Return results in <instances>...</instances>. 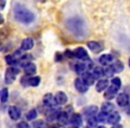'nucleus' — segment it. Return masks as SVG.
<instances>
[{"label":"nucleus","mask_w":130,"mask_h":128,"mask_svg":"<svg viewBox=\"0 0 130 128\" xmlns=\"http://www.w3.org/2000/svg\"><path fill=\"white\" fill-rule=\"evenodd\" d=\"M66 27L70 32L78 39H83L87 35V27L85 22L78 16L68 19L66 22Z\"/></svg>","instance_id":"obj_1"},{"label":"nucleus","mask_w":130,"mask_h":128,"mask_svg":"<svg viewBox=\"0 0 130 128\" xmlns=\"http://www.w3.org/2000/svg\"><path fill=\"white\" fill-rule=\"evenodd\" d=\"M8 96H9V93H8V89L6 87L2 89V91L0 92V101L2 103H5L7 101Z\"/></svg>","instance_id":"obj_27"},{"label":"nucleus","mask_w":130,"mask_h":128,"mask_svg":"<svg viewBox=\"0 0 130 128\" xmlns=\"http://www.w3.org/2000/svg\"><path fill=\"white\" fill-rule=\"evenodd\" d=\"M13 16L17 22L23 24L32 23L36 18L34 13L21 3H16L13 6Z\"/></svg>","instance_id":"obj_2"},{"label":"nucleus","mask_w":130,"mask_h":128,"mask_svg":"<svg viewBox=\"0 0 130 128\" xmlns=\"http://www.w3.org/2000/svg\"><path fill=\"white\" fill-rule=\"evenodd\" d=\"M108 86H109V80L101 78V79L98 80V82L96 83L95 90H96V92H98V93H102L106 90V88Z\"/></svg>","instance_id":"obj_21"},{"label":"nucleus","mask_w":130,"mask_h":128,"mask_svg":"<svg viewBox=\"0 0 130 128\" xmlns=\"http://www.w3.org/2000/svg\"><path fill=\"white\" fill-rule=\"evenodd\" d=\"M64 55L66 56L67 58L72 59V58H74V52H73L72 51L70 50V49H67V50L64 52Z\"/></svg>","instance_id":"obj_36"},{"label":"nucleus","mask_w":130,"mask_h":128,"mask_svg":"<svg viewBox=\"0 0 130 128\" xmlns=\"http://www.w3.org/2000/svg\"><path fill=\"white\" fill-rule=\"evenodd\" d=\"M73 52H74V57L78 58V59L80 60V61H87L90 60L89 59V55H88L87 51L82 46L77 47Z\"/></svg>","instance_id":"obj_5"},{"label":"nucleus","mask_w":130,"mask_h":128,"mask_svg":"<svg viewBox=\"0 0 130 128\" xmlns=\"http://www.w3.org/2000/svg\"><path fill=\"white\" fill-rule=\"evenodd\" d=\"M69 121L73 127L78 128L82 124V117L80 114L74 113V114H72L71 118H69Z\"/></svg>","instance_id":"obj_11"},{"label":"nucleus","mask_w":130,"mask_h":128,"mask_svg":"<svg viewBox=\"0 0 130 128\" xmlns=\"http://www.w3.org/2000/svg\"><path fill=\"white\" fill-rule=\"evenodd\" d=\"M114 61V56L110 53H105L100 56L99 58V63L103 66H108L111 64Z\"/></svg>","instance_id":"obj_12"},{"label":"nucleus","mask_w":130,"mask_h":128,"mask_svg":"<svg viewBox=\"0 0 130 128\" xmlns=\"http://www.w3.org/2000/svg\"><path fill=\"white\" fill-rule=\"evenodd\" d=\"M92 64L93 63L90 61L89 64L86 62H78L75 65V71H76L78 74H83L84 72H86V70L88 69L92 68Z\"/></svg>","instance_id":"obj_13"},{"label":"nucleus","mask_w":130,"mask_h":128,"mask_svg":"<svg viewBox=\"0 0 130 128\" xmlns=\"http://www.w3.org/2000/svg\"><path fill=\"white\" fill-rule=\"evenodd\" d=\"M111 84L120 88V87H121V80H120V78H112V79H111Z\"/></svg>","instance_id":"obj_34"},{"label":"nucleus","mask_w":130,"mask_h":128,"mask_svg":"<svg viewBox=\"0 0 130 128\" xmlns=\"http://www.w3.org/2000/svg\"><path fill=\"white\" fill-rule=\"evenodd\" d=\"M119 87L116 86L114 85H110V86H108L106 88V91L104 93V98L108 101H110V100L114 99V98L117 96V94H119Z\"/></svg>","instance_id":"obj_4"},{"label":"nucleus","mask_w":130,"mask_h":128,"mask_svg":"<svg viewBox=\"0 0 130 128\" xmlns=\"http://www.w3.org/2000/svg\"><path fill=\"white\" fill-rule=\"evenodd\" d=\"M121 119V117H120V114L119 113L118 111H115L113 110L112 112H110V114H108L107 116V118H106V121L108 124H119V122L120 121Z\"/></svg>","instance_id":"obj_9"},{"label":"nucleus","mask_w":130,"mask_h":128,"mask_svg":"<svg viewBox=\"0 0 130 128\" xmlns=\"http://www.w3.org/2000/svg\"><path fill=\"white\" fill-rule=\"evenodd\" d=\"M4 17H3V15L1 14V13H0V25H1V24H3L4 23Z\"/></svg>","instance_id":"obj_40"},{"label":"nucleus","mask_w":130,"mask_h":128,"mask_svg":"<svg viewBox=\"0 0 130 128\" xmlns=\"http://www.w3.org/2000/svg\"><path fill=\"white\" fill-rule=\"evenodd\" d=\"M33 126L34 128H48V124L45 121L42 119H38L33 122Z\"/></svg>","instance_id":"obj_28"},{"label":"nucleus","mask_w":130,"mask_h":128,"mask_svg":"<svg viewBox=\"0 0 130 128\" xmlns=\"http://www.w3.org/2000/svg\"><path fill=\"white\" fill-rule=\"evenodd\" d=\"M96 128H106L104 125H99V126H96Z\"/></svg>","instance_id":"obj_42"},{"label":"nucleus","mask_w":130,"mask_h":128,"mask_svg":"<svg viewBox=\"0 0 130 128\" xmlns=\"http://www.w3.org/2000/svg\"><path fill=\"white\" fill-rule=\"evenodd\" d=\"M54 101L56 105H64L68 101V97L65 93H63L62 91H59L54 96Z\"/></svg>","instance_id":"obj_14"},{"label":"nucleus","mask_w":130,"mask_h":128,"mask_svg":"<svg viewBox=\"0 0 130 128\" xmlns=\"http://www.w3.org/2000/svg\"><path fill=\"white\" fill-rule=\"evenodd\" d=\"M69 116H68V113L66 111H58L57 115H56V120L58 121V123L62 125L64 124H67L68 122H69Z\"/></svg>","instance_id":"obj_18"},{"label":"nucleus","mask_w":130,"mask_h":128,"mask_svg":"<svg viewBox=\"0 0 130 128\" xmlns=\"http://www.w3.org/2000/svg\"><path fill=\"white\" fill-rule=\"evenodd\" d=\"M34 47V40L31 38H26L22 40V45H21V49L22 51H29Z\"/></svg>","instance_id":"obj_17"},{"label":"nucleus","mask_w":130,"mask_h":128,"mask_svg":"<svg viewBox=\"0 0 130 128\" xmlns=\"http://www.w3.org/2000/svg\"><path fill=\"white\" fill-rule=\"evenodd\" d=\"M6 0H0V10H3L6 7Z\"/></svg>","instance_id":"obj_37"},{"label":"nucleus","mask_w":130,"mask_h":128,"mask_svg":"<svg viewBox=\"0 0 130 128\" xmlns=\"http://www.w3.org/2000/svg\"><path fill=\"white\" fill-rule=\"evenodd\" d=\"M61 59H62V54L60 53V52H57V53H56L55 61H61Z\"/></svg>","instance_id":"obj_38"},{"label":"nucleus","mask_w":130,"mask_h":128,"mask_svg":"<svg viewBox=\"0 0 130 128\" xmlns=\"http://www.w3.org/2000/svg\"><path fill=\"white\" fill-rule=\"evenodd\" d=\"M115 109V106H114L113 103H111L110 101H105L102 104V107H101V111L103 112L105 114H110V112H112L113 110Z\"/></svg>","instance_id":"obj_22"},{"label":"nucleus","mask_w":130,"mask_h":128,"mask_svg":"<svg viewBox=\"0 0 130 128\" xmlns=\"http://www.w3.org/2000/svg\"><path fill=\"white\" fill-rule=\"evenodd\" d=\"M103 70H104V76H106V77H112L115 74L111 65H108L105 69H103Z\"/></svg>","instance_id":"obj_32"},{"label":"nucleus","mask_w":130,"mask_h":128,"mask_svg":"<svg viewBox=\"0 0 130 128\" xmlns=\"http://www.w3.org/2000/svg\"><path fill=\"white\" fill-rule=\"evenodd\" d=\"M48 128H60L59 125H56V124H54V125L48 126Z\"/></svg>","instance_id":"obj_41"},{"label":"nucleus","mask_w":130,"mask_h":128,"mask_svg":"<svg viewBox=\"0 0 130 128\" xmlns=\"http://www.w3.org/2000/svg\"><path fill=\"white\" fill-rule=\"evenodd\" d=\"M111 128H123V125H121V124H113V125L111 126Z\"/></svg>","instance_id":"obj_39"},{"label":"nucleus","mask_w":130,"mask_h":128,"mask_svg":"<svg viewBox=\"0 0 130 128\" xmlns=\"http://www.w3.org/2000/svg\"><path fill=\"white\" fill-rule=\"evenodd\" d=\"M107 114L103 113V112H100L99 114H98V116L96 117V118H97L98 122H104V121H106V118H107Z\"/></svg>","instance_id":"obj_33"},{"label":"nucleus","mask_w":130,"mask_h":128,"mask_svg":"<svg viewBox=\"0 0 130 128\" xmlns=\"http://www.w3.org/2000/svg\"><path fill=\"white\" fill-rule=\"evenodd\" d=\"M23 69H24V72H25V75L28 77H31L33 75L36 74L37 72V67L33 62H29L27 63L26 65L23 66Z\"/></svg>","instance_id":"obj_19"},{"label":"nucleus","mask_w":130,"mask_h":128,"mask_svg":"<svg viewBox=\"0 0 130 128\" xmlns=\"http://www.w3.org/2000/svg\"><path fill=\"white\" fill-rule=\"evenodd\" d=\"M8 115H9L10 118L12 120L17 121L20 119L21 116H22V112L21 109L16 106H10L8 108Z\"/></svg>","instance_id":"obj_8"},{"label":"nucleus","mask_w":130,"mask_h":128,"mask_svg":"<svg viewBox=\"0 0 130 128\" xmlns=\"http://www.w3.org/2000/svg\"><path fill=\"white\" fill-rule=\"evenodd\" d=\"M6 61L8 65H10V66H15V65H17V63H18V61H17L13 55H6Z\"/></svg>","instance_id":"obj_30"},{"label":"nucleus","mask_w":130,"mask_h":128,"mask_svg":"<svg viewBox=\"0 0 130 128\" xmlns=\"http://www.w3.org/2000/svg\"><path fill=\"white\" fill-rule=\"evenodd\" d=\"M1 46H2V43H1V41H0V49H1Z\"/></svg>","instance_id":"obj_43"},{"label":"nucleus","mask_w":130,"mask_h":128,"mask_svg":"<svg viewBox=\"0 0 130 128\" xmlns=\"http://www.w3.org/2000/svg\"><path fill=\"white\" fill-rule=\"evenodd\" d=\"M16 128H30V126H29V124H28L27 122H25V121H22V122H20V123L17 124Z\"/></svg>","instance_id":"obj_35"},{"label":"nucleus","mask_w":130,"mask_h":128,"mask_svg":"<svg viewBox=\"0 0 130 128\" xmlns=\"http://www.w3.org/2000/svg\"><path fill=\"white\" fill-rule=\"evenodd\" d=\"M43 102L45 106L50 107V108H53V107L56 106L55 101H54V96L52 94L48 93V94H45L43 97Z\"/></svg>","instance_id":"obj_20"},{"label":"nucleus","mask_w":130,"mask_h":128,"mask_svg":"<svg viewBox=\"0 0 130 128\" xmlns=\"http://www.w3.org/2000/svg\"><path fill=\"white\" fill-rule=\"evenodd\" d=\"M93 76L94 77V78L96 79H101L103 76H104V70L101 66H96V67L93 68L92 72Z\"/></svg>","instance_id":"obj_23"},{"label":"nucleus","mask_w":130,"mask_h":128,"mask_svg":"<svg viewBox=\"0 0 130 128\" xmlns=\"http://www.w3.org/2000/svg\"><path fill=\"white\" fill-rule=\"evenodd\" d=\"M97 113H98V107L96 105H89V106L85 107L83 109V114L87 117L95 116Z\"/></svg>","instance_id":"obj_15"},{"label":"nucleus","mask_w":130,"mask_h":128,"mask_svg":"<svg viewBox=\"0 0 130 128\" xmlns=\"http://www.w3.org/2000/svg\"><path fill=\"white\" fill-rule=\"evenodd\" d=\"M40 82H41L40 77H29L28 78V85H30V86H38Z\"/></svg>","instance_id":"obj_25"},{"label":"nucleus","mask_w":130,"mask_h":128,"mask_svg":"<svg viewBox=\"0 0 130 128\" xmlns=\"http://www.w3.org/2000/svg\"><path fill=\"white\" fill-rule=\"evenodd\" d=\"M38 117V111H37L35 108H32V109L29 110L26 114V118L27 120H34L36 117Z\"/></svg>","instance_id":"obj_29"},{"label":"nucleus","mask_w":130,"mask_h":128,"mask_svg":"<svg viewBox=\"0 0 130 128\" xmlns=\"http://www.w3.org/2000/svg\"><path fill=\"white\" fill-rule=\"evenodd\" d=\"M57 113H58V111L55 109H52V110H50V111H48L46 114V120L49 121V122L54 121V119L56 118V115H57Z\"/></svg>","instance_id":"obj_31"},{"label":"nucleus","mask_w":130,"mask_h":128,"mask_svg":"<svg viewBox=\"0 0 130 128\" xmlns=\"http://www.w3.org/2000/svg\"><path fill=\"white\" fill-rule=\"evenodd\" d=\"M19 74V69H16L13 66L9 67L6 70L5 73V83L6 85H11L16 79V76Z\"/></svg>","instance_id":"obj_3"},{"label":"nucleus","mask_w":130,"mask_h":128,"mask_svg":"<svg viewBox=\"0 0 130 128\" xmlns=\"http://www.w3.org/2000/svg\"><path fill=\"white\" fill-rule=\"evenodd\" d=\"M74 85H75L76 90L78 91V93H80V94H85L89 89V86L86 85L85 82H84L81 78H76L74 81Z\"/></svg>","instance_id":"obj_7"},{"label":"nucleus","mask_w":130,"mask_h":128,"mask_svg":"<svg viewBox=\"0 0 130 128\" xmlns=\"http://www.w3.org/2000/svg\"><path fill=\"white\" fill-rule=\"evenodd\" d=\"M116 101H117V104L119 105L121 108H125V107L128 106V103H129V97H128V94L126 93H119L117 94V98H116Z\"/></svg>","instance_id":"obj_6"},{"label":"nucleus","mask_w":130,"mask_h":128,"mask_svg":"<svg viewBox=\"0 0 130 128\" xmlns=\"http://www.w3.org/2000/svg\"><path fill=\"white\" fill-rule=\"evenodd\" d=\"M111 67L115 73H120L124 69V64L119 60H116V61H113V63L111 64Z\"/></svg>","instance_id":"obj_24"},{"label":"nucleus","mask_w":130,"mask_h":128,"mask_svg":"<svg viewBox=\"0 0 130 128\" xmlns=\"http://www.w3.org/2000/svg\"><path fill=\"white\" fill-rule=\"evenodd\" d=\"M97 124H98V120H97V118H96L95 116L87 117V127H88V128H96Z\"/></svg>","instance_id":"obj_26"},{"label":"nucleus","mask_w":130,"mask_h":128,"mask_svg":"<svg viewBox=\"0 0 130 128\" xmlns=\"http://www.w3.org/2000/svg\"><path fill=\"white\" fill-rule=\"evenodd\" d=\"M81 79L83 80V81L85 82L86 85H88V86L93 85L94 84V82H95V78H94V77L93 76L92 73L89 72V71H86V72H84L83 74H82Z\"/></svg>","instance_id":"obj_16"},{"label":"nucleus","mask_w":130,"mask_h":128,"mask_svg":"<svg viewBox=\"0 0 130 128\" xmlns=\"http://www.w3.org/2000/svg\"><path fill=\"white\" fill-rule=\"evenodd\" d=\"M87 45L93 52L94 53H99L103 50V45L96 41H88L87 43Z\"/></svg>","instance_id":"obj_10"}]
</instances>
